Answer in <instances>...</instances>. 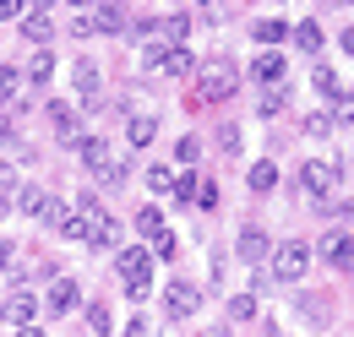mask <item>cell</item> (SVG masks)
<instances>
[{
  "label": "cell",
  "mask_w": 354,
  "mask_h": 337,
  "mask_svg": "<svg viewBox=\"0 0 354 337\" xmlns=\"http://www.w3.org/2000/svg\"><path fill=\"white\" fill-rule=\"evenodd\" d=\"M234 93H240V66H234L229 55H213V60L196 66V98H202V104H223V98H234Z\"/></svg>",
  "instance_id": "6da1fadb"
},
{
  "label": "cell",
  "mask_w": 354,
  "mask_h": 337,
  "mask_svg": "<svg viewBox=\"0 0 354 337\" xmlns=\"http://www.w3.org/2000/svg\"><path fill=\"white\" fill-rule=\"evenodd\" d=\"M115 272H120V283H126V294H131V299L153 294V251H142V245H120Z\"/></svg>",
  "instance_id": "7a4b0ae2"
},
{
  "label": "cell",
  "mask_w": 354,
  "mask_h": 337,
  "mask_svg": "<svg viewBox=\"0 0 354 337\" xmlns=\"http://www.w3.org/2000/svg\"><path fill=\"white\" fill-rule=\"evenodd\" d=\"M310 245L306 240H283V245H272V267H267V278H278V283H300L310 272Z\"/></svg>",
  "instance_id": "3957f363"
},
{
  "label": "cell",
  "mask_w": 354,
  "mask_h": 337,
  "mask_svg": "<svg viewBox=\"0 0 354 337\" xmlns=\"http://www.w3.org/2000/svg\"><path fill=\"white\" fill-rule=\"evenodd\" d=\"M310 256H322L333 272H354V234H349V229H327L322 245H316Z\"/></svg>",
  "instance_id": "277c9868"
},
{
  "label": "cell",
  "mask_w": 354,
  "mask_h": 337,
  "mask_svg": "<svg viewBox=\"0 0 354 337\" xmlns=\"http://www.w3.org/2000/svg\"><path fill=\"white\" fill-rule=\"evenodd\" d=\"M196 305H202V289H196V283H185V278H169V283H164V310H169V321L196 316Z\"/></svg>",
  "instance_id": "5b68a950"
},
{
  "label": "cell",
  "mask_w": 354,
  "mask_h": 337,
  "mask_svg": "<svg viewBox=\"0 0 354 337\" xmlns=\"http://www.w3.org/2000/svg\"><path fill=\"white\" fill-rule=\"evenodd\" d=\"M77 305H82V283H77V278H55V283H49V294H44L49 316H71Z\"/></svg>",
  "instance_id": "8992f818"
},
{
  "label": "cell",
  "mask_w": 354,
  "mask_h": 337,
  "mask_svg": "<svg viewBox=\"0 0 354 337\" xmlns=\"http://www.w3.org/2000/svg\"><path fill=\"white\" fill-rule=\"evenodd\" d=\"M283 77H289V60H283L278 49H257V60H251V82L283 87Z\"/></svg>",
  "instance_id": "52a82bcc"
},
{
  "label": "cell",
  "mask_w": 354,
  "mask_h": 337,
  "mask_svg": "<svg viewBox=\"0 0 354 337\" xmlns=\"http://www.w3.org/2000/svg\"><path fill=\"white\" fill-rule=\"evenodd\" d=\"M333 180H338V168L322 164V158H310V164H300V180H295V185H300L306 196H316V202H322V196L333 191Z\"/></svg>",
  "instance_id": "ba28073f"
},
{
  "label": "cell",
  "mask_w": 354,
  "mask_h": 337,
  "mask_svg": "<svg viewBox=\"0 0 354 337\" xmlns=\"http://www.w3.org/2000/svg\"><path fill=\"white\" fill-rule=\"evenodd\" d=\"M44 115H49V126H55V136H60V147H82V120H77L71 104H49Z\"/></svg>",
  "instance_id": "9c48e42d"
},
{
  "label": "cell",
  "mask_w": 354,
  "mask_h": 337,
  "mask_svg": "<svg viewBox=\"0 0 354 337\" xmlns=\"http://www.w3.org/2000/svg\"><path fill=\"white\" fill-rule=\"evenodd\" d=\"M234 251H240V261H251V272H257V261L272 256V240H267L257 223H245V229H240V240H234Z\"/></svg>",
  "instance_id": "30bf717a"
},
{
  "label": "cell",
  "mask_w": 354,
  "mask_h": 337,
  "mask_svg": "<svg viewBox=\"0 0 354 337\" xmlns=\"http://www.w3.org/2000/svg\"><path fill=\"white\" fill-rule=\"evenodd\" d=\"M88 17H93V33H126V28H131V11L115 6V0H104V6L88 11Z\"/></svg>",
  "instance_id": "8fae6325"
},
{
  "label": "cell",
  "mask_w": 354,
  "mask_h": 337,
  "mask_svg": "<svg viewBox=\"0 0 354 337\" xmlns=\"http://www.w3.org/2000/svg\"><path fill=\"white\" fill-rule=\"evenodd\" d=\"M6 321H17V327H39V299L28 294V289H17V294L6 299Z\"/></svg>",
  "instance_id": "7c38bea8"
},
{
  "label": "cell",
  "mask_w": 354,
  "mask_h": 337,
  "mask_svg": "<svg viewBox=\"0 0 354 337\" xmlns=\"http://www.w3.org/2000/svg\"><path fill=\"white\" fill-rule=\"evenodd\" d=\"M22 39L39 44V49H49L55 28H49V11H44V6H39V11H22Z\"/></svg>",
  "instance_id": "4fadbf2b"
},
{
  "label": "cell",
  "mask_w": 354,
  "mask_h": 337,
  "mask_svg": "<svg viewBox=\"0 0 354 337\" xmlns=\"http://www.w3.org/2000/svg\"><path fill=\"white\" fill-rule=\"evenodd\" d=\"M289 39L300 44V55H310V60H316V55H322V49H327V39H322V22H295V28H289Z\"/></svg>",
  "instance_id": "5bb4252c"
},
{
  "label": "cell",
  "mask_w": 354,
  "mask_h": 337,
  "mask_svg": "<svg viewBox=\"0 0 354 337\" xmlns=\"http://www.w3.org/2000/svg\"><path fill=\"white\" fill-rule=\"evenodd\" d=\"M71 87H77L82 104H98V66H93V60H77V66H71Z\"/></svg>",
  "instance_id": "9a60e30c"
},
{
  "label": "cell",
  "mask_w": 354,
  "mask_h": 337,
  "mask_svg": "<svg viewBox=\"0 0 354 337\" xmlns=\"http://www.w3.org/2000/svg\"><path fill=\"white\" fill-rule=\"evenodd\" d=\"M158 71H164V77H196V55H191L185 44H175V49H164Z\"/></svg>",
  "instance_id": "2e32d148"
},
{
  "label": "cell",
  "mask_w": 354,
  "mask_h": 337,
  "mask_svg": "<svg viewBox=\"0 0 354 337\" xmlns=\"http://www.w3.org/2000/svg\"><path fill=\"white\" fill-rule=\"evenodd\" d=\"M196 185H202V174H196V168H175V185H169L175 207H196Z\"/></svg>",
  "instance_id": "e0dca14e"
},
{
  "label": "cell",
  "mask_w": 354,
  "mask_h": 337,
  "mask_svg": "<svg viewBox=\"0 0 354 337\" xmlns=\"http://www.w3.org/2000/svg\"><path fill=\"white\" fill-rule=\"evenodd\" d=\"M136 234H142V240H158V234H169V229H164V207H153V202H147V207H136Z\"/></svg>",
  "instance_id": "ac0fdd59"
},
{
  "label": "cell",
  "mask_w": 354,
  "mask_h": 337,
  "mask_svg": "<svg viewBox=\"0 0 354 337\" xmlns=\"http://www.w3.org/2000/svg\"><path fill=\"white\" fill-rule=\"evenodd\" d=\"M49 77H55V55H49V49H33V55H28V71H22V82L44 87Z\"/></svg>",
  "instance_id": "d6986e66"
},
{
  "label": "cell",
  "mask_w": 354,
  "mask_h": 337,
  "mask_svg": "<svg viewBox=\"0 0 354 337\" xmlns=\"http://www.w3.org/2000/svg\"><path fill=\"white\" fill-rule=\"evenodd\" d=\"M77 153H82V168H93V174H98V168H104L109 158H115L104 136H82V147H77Z\"/></svg>",
  "instance_id": "ffe728a7"
},
{
  "label": "cell",
  "mask_w": 354,
  "mask_h": 337,
  "mask_svg": "<svg viewBox=\"0 0 354 337\" xmlns=\"http://www.w3.org/2000/svg\"><path fill=\"white\" fill-rule=\"evenodd\" d=\"M158 136V115H131V126H126V147H147Z\"/></svg>",
  "instance_id": "44dd1931"
},
{
  "label": "cell",
  "mask_w": 354,
  "mask_h": 337,
  "mask_svg": "<svg viewBox=\"0 0 354 337\" xmlns=\"http://www.w3.org/2000/svg\"><path fill=\"white\" fill-rule=\"evenodd\" d=\"M245 185H251V196H267V191H278V164H251V174H245Z\"/></svg>",
  "instance_id": "7402d4cb"
},
{
  "label": "cell",
  "mask_w": 354,
  "mask_h": 337,
  "mask_svg": "<svg viewBox=\"0 0 354 337\" xmlns=\"http://www.w3.org/2000/svg\"><path fill=\"white\" fill-rule=\"evenodd\" d=\"M251 39L272 49V44H283V39H289V22H283V17H262V22L251 28Z\"/></svg>",
  "instance_id": "603a6c76"
},
{
  "label": "cell",
  "mask_w": 354,
  "mask_h": 337,
  "mask_svg": "<svg viewBox=\"0 0 354 337\" xmlns=\"http://www.w3.org/2000/svg\"><path fill=\"white\" fill-rule=\"evenodd\" d=\"M66 202H60V196H49L44 191V202H39V212H33V218H39V223H44V229H55V234H60V223H66Z\"/></svg>",
  "instance_id": "cb8c5ba5"
},
{
  "label": "cell",
  "mask_w": 354,
  "mask_h": 337,
  "mask_svg": "<svg viewBox=\"0 0 354 337\" xmlns=\"http://www.w3.org/2000/svg\"><path fill=\"white\" fill-rule=\"evenodd\" d=\"M126 180H131V158H109V164L98 168V185H104V191H120Z\"/></svg>",
  "instance_id": "d4e9b609"
},
{
  "label": "cell",
  "mask_w": 354,
  "mask_h": 337,
  "mask_svg": "<svg viewBox=\"0 0 354 337\" xmlns=\"http://www.w3.org/2000/svg\"><path fill=\"white\" fill-rule=\"evenodd\" d=\"M283 104H289V87H262V93H257V115H262V120L283 115Z\"/></svg>",
  "instance_id": "484cf974"
},
{
  "label": "cell",
  "mask_w": 354,
  "mask_h": 337,
  "mask_svg": "<svg viewBox=\"0 0 354 337\" xmlns=\"http://www.w3.org/2000/svg\"><path fill=\"white\" fill-rule=\"evenodd\" d=\"M88 245H93V251L120 245V223H115V218H98V223H93V234H88Z\"/></svg>",
  "instance_id": "4316f807"
},
{
  "label": "cell",
  "mask_w": 354,
  "mask_h": 337,
  "mask_svg": "<svg viewBox=\"0 0 354 337\" xmlns=\"http://www.w3.org/2000/svg\"><path fill=\"white\" fill-rule=\"evenodd\" d=\"M310 87H316V93H322L327 104H333V98L344 93V82H338V71H333V66H316V71H310Z\"/></svg>",
  "instance_id": "83f0119b"
},
{
  "label": "cell",
  "mask_w": 354,
  "mask_h": 337,
  "mask_svg": "<svg viewBox=\"0 0 354 337\" xmlns=\"http://www.w3.org/2000/svg\"><path fill=\"white\" fill-rule=\"evenodd\" d=\"M17 87H22V71H17V66H0V115L11 109V98H17Z\"/></svg>",
  "instance_id": "f1b7e54d"
},
{
  "label": "cell",
  "mask_w": 354,
  "mask_h": 337,
  "mask_svg": "<svg viewBox=\"0 0 354 337\" xmlns=\"http://www.w3.org/2000/svg\"><path fill=\"white\" fill-rule=\"evenodd\" d=\"M300 131H306V136H333L338 126H333V115H327V109H310L306 120H300Z\"/></svg>",
  "instance_id": "f546056e"
},
{
  "label": "cell",
  "mask_w": 354,
  "mask_h": 337,
  "mask_svg": "<svg viewBox=\"0 0 354 337\" xmlns=\"http://www.w3.org/2000/svg\"><path fill=\"white\" fill-rule=\"evenodd\" d=\"M169 185H175V168H169V164H153V168H147V191H153V196H164Z\"/></svg>",
  "instance_id": "4dcf8cb0"
},
{
  "label": "cell",
  "mask_w": 354,
  "mask_h": 337,
  "mask_svg": "<svg viewBox=\"0 0 354 337\" xmlns=\"http://www.w3.org/2000/svg\"><path fill=\"white\" fill-rule=\"evenodd\" d=\"M77 218H82V223H98V218H109V212H104V202H98V196H93V191H82V202H77Z\"/></svg>",
  "instance_id": "1f68e13d"
},
{
  "label": "cell",
  "mask_w": 354,
  "mask_h": 337,
  "mask_svg": "<svg viewBox=\"0 0 354 337\" xmlns=\"http://www.w3.org/2000/svg\"><path fill=\"white\" fill-rule=\"evenodd\" d=\"M229 316H234V321H251V316H257V294H251V289H245V294H229Z\"/></svg>",
  "instance_id": "d6a6232c"
},
{
  "label": "cell",
  "mask_w": 354,
  "mask_h": 337,
  "mask_svg": "<svg viewBox=\"0 0 354 337\" xmlns=\"http://www.w3.org/2000/svg\"><path fill=\"white\" fill-rule=\"evenodd\" d=\"M88 327H93L98 337L115 332V316H109V305H88Z\"/></svg>",
  "instance_id": "836d02e7"
},
{
  "label": "cell",
  "mask_w": 354,
  "mask_h": 337,
  "mask_svg": "<svg viewBox=\"0 0 354 337\" xmlns=\"http://www.w3.org/2000/svg\"><path fill=\"white\" fill-rule=\"evenodd\" d=\"M327 115H333V126H354V93H338Z\"/></svg>",
  "instance_id": "e575fe53"
},
{
  "label": "cell",
  "mask_w": 354,
  "mask_h": 337,
  "mask_svg": "<svg viewBox=\"0 0 354 337\" xmlns=\"http://www.w3.org/2000/svg\"><path fill=\"white\" fill-rule=\"evenodd\" d=\"M175 158H180V164H185V168H191V164H196V158H202V136H180Z\"/></svg>",
  "instance_id": "d590c367"
},
{
  "label": "cell",
  "mask_w": 354,
  "mask_h": 337,
  "mask_svg": "<svg viewBox=\"0 0 354 337\" xmlns=\"http://www.w3.org/2000/svg\"><path fill=\"white\" fill-rule=\"evenodd\" d=\"M39 202H44V191H39V185H22V191H17V207L28 212V218L39 212Z\"/></svg>",
  "instance_id": "8d00e7d4"
},
{
  "label": "cell",
  "mask_w": 354,
  "mask_h": 337,
  "mask_svg": "<svg viewBox=\"0 0 354 337\" xmlns=\"http://www.w3.org/2000/svg\"><path fill=\"white\" fill-rule=\"evenodd\" d=\"M196 207H202V212L218 207V185H213V180H202V185H196Z\"/></svg>",
  "instance_id": "74e56055"
},
{
  "label": "cell",
  "mask_w": 354,
  "mask_h": 337,
  "mask_svg": "<svg viewBox=\"0 0 354 337\" xmlns=\"http://www.w3.org/2000/svg\"><path fill=\"white\" fill-rule=\"evenodd\" d=\"M175 234H158V240H153V261H175Z\"/></svg>",
  "instance_id": "f35d334b"
},
{
  "label": "cell",
  "mask_w": 354,
  "mask_h": 337,
  "mask_svg": "<svg viewBox=\"0 0 354 337\" xmlns=\"http://www.w3.org/2000/svg\"><path fill=\"white\" fill-rule=\"evenodd\" d=\"M0 196H6V202L17 196V168L6 164V158H0Z\"/></svg>",
  "instance_id": "ab89813d"
},
{
  "label": "cell",
  "mask_w": 354,
  "mask_h": 337,
  "mask_svg": "<svg viewBox=\"0 0 354 337\" xmlns=\"http://www.w3.org/2000/svg\"><path fill=\"white\" fill-rule=\"evenodd\" d=\"M218 147L223 153H240V126H218Z\"/></svg>",
  "instance_id": "60d3db41"
},
{
  "label": "cell",
  "mask_w": 354,
  "mask_h": 337,
  "mask_svg": "<svg viewBox=\"0 0 354 337\" xmlns=\"http://www.w3.org/2000/svg\"><path fill=\"white\" fill-rule=\"evenodd\" d=\"M71 39H93V17H88V11H77V22H71Z\"/></svg>",
  "instance_id": "b9f144b4"
},
{
  "label": "cell",
  "mask_w": 354,
  "mask_h": 337,
  "mask_svg": "<svg viewBox=\"0 0 354 337\" xmlns=\"http://www.w3.org/2000/svg\"><path fill=\"white\" fill-rule=\"evenodd\" d=\"M0 22H22V0H0Z\"/></svg>",
  "instance_id": "7bdbcfd3"
},
{
  "label": "cell",
  "mask_w": 354,
  "mask_h": 337,
  "mask_svg": "<svg viewBox=\"0 0 354 337\" xmlns=\"http://www.w3.org/2000/svg\"><path fill=\"white\" fill-rule=\"evenodd\" d=\"M126 337H147V321H142V316H131V321H126Z\"/></svg>",
  "instance_id": "ee69618b"
},
{
  "label": "cell",
  "mask_w": 354,
  "mask_h": 337,
  "mask_svg": "<svg viewBox=\"0 0 354 337\" xmlns=\"http://www.w3.org/2000/svg\"><path fill=\"white\" fill-rule=\"evenodd\" d=\"M11 136H17V120H11V115H0V142H11Z\"/></svg>",
  "instance_id": "f6af8a7d"
},
{
  "label": "cell",
  "mask_w": 354,
  "mask_h": 337,
  "mask_svg": "<svg viewBox=\"0 0 354 337\" xmlns=\"http://www.w3.org/2000/svg\"><path fill=\"white\" fill-rule=\"evenodd\" d=\"M11 256H17V245H11V240H0V272L11 267Z\"/></svg>",
  "instance_id": "bcb514c9"
},
{
  "label": "cell",
  "mask_w": 354,
  "mask_h": 337,
  "mask_svg": "<svg viewBox=\"0 0 354 337\" xmlns=\"http://www.w3.org/2000/svg\"><path fill=\"white\" fill-rule=\"evenodd\" d=\"M338 44H344V55H354V28H344V39H338Z\"/></svg>",
  "instance_id": "7dc6e473"
},
{
  "label": "cell",
  "mask_w": 354,
  "mask_h": 337,
  "mask_svg": "<svg viewBox=\"0 0 354 337\" xmlns=\"http://www.w3.org/2000/svg\"><path fill=\"white\" fill-rule=\"evenodd\" d=\"M17 337H44V332L39 327H17Z\"/></svg>",
  "instance_id": "c3c4849f"
},
{
  "label": "cell",
  "mask_w": 354,
  "mask_h": 337,
  "mask_svg": "<svg viewBox=\"0 0 354 337\" xmlns=\"http://www.w3.org/2000/svg\"><path fill=\"white\" fill-rule=\"evenodd\" d=\"M207 337H229V327H213V332H207Z\"/></svg>",
  "instance_id": "681fc988"
},
{
  "label": "cell",
  "mask_w": 354,
  "mask_h": 337,
  "mask_svg": "<svg viewBox=\"0 0 354 337\" xmlns=\"http://www.w3.org/2000/svg\"><path fill=\"white\" fill-rule=\"evenodd\" d=\"M0 321H6V299H0Z\"/></svg>",
  "instance_id": "f907efd6"
}]
</instances>
